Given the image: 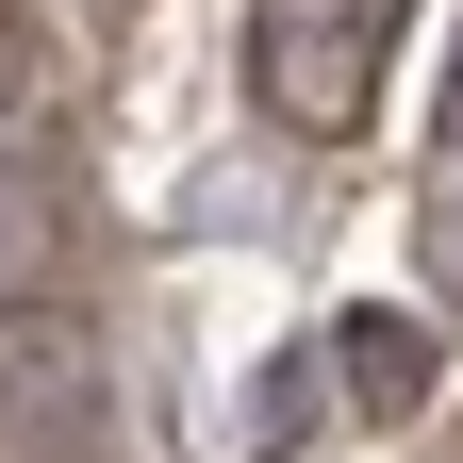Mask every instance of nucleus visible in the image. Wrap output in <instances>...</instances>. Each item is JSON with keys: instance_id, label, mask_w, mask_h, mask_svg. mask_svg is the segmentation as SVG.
<instances>
[{"instance_id": "obj_1", "label": "nucleus", "mask_w": 463, "mask_h": 463, "mask_svg": "<svg viewBox=\"0 0 463 463\" xmlns=\"http://www.w3.org/2000/svg\"><path fill=\"white\" fill-rule=\"evenodd\" d=\"M381 33H397V0H249V83H265V116H281V133H364Z\"/></svg>"}, {"instance_id": "obj_5", "label": "nucleus", "mask_w": 463, "mask_h": 463, "mask_svg": "<svg viewBox=\"0 0 463 463\" xmlns=\"http://www.w3.org/2000/svg\"><path fill=\"white\" fill-rule=\"evenodd\" d=\"M0 116H33V17L0 0Z\"/></svg>"}, {"instance_id": "obj_2", "label": "nucleus", "mask_w": 463, "mask_h": 463, "mask_svg": "<svg viewBox=\"0 0 463 463\" xmlns=\"http://www.w3.org/2000/svg\"><path fill=\"white\" fill-rule=\"evenodd\" d=\"M0 463H99V331L67 298H0Z\"/></svg>"}, {"instance_id": "obj_7", "label": "nucleus", "mask_w": 463, "mask_h": 463, "mask_svg": "<svg viewBox=\"0 0 463 463\" xmlns=\"http://www.w3.org/2000/svg\"><path fill=\"white\" fill-rule=\"evenodd\" d=\"M447 99H463V67H447Z\"/></svg>"}, {"instance_id": "obj_3", "label": "nucleus", "mask_w": 463, "mask_h": 463, "mask_svg": "<svg viewBox=\"0 0 463 463\" xmlns=\"http://www.w3.org/2000/svg\"><path fill=\"white\" fill-rule=\"evenodd\" d=\"M50 265H67V183H50V149L0 116V298H50Z\"/></svg>"}, {"instance_id": "obj_4", "label": "nucleus", "mask_w": 463, "mask_h": 463, "mask_svg": "<svg viewBox=\"0 0 463 463\" xmlns=\"http://www.w3.org/2000/svg\"><path fill=\"white\" fill-rule=\"evenodd\" d=\"M331 381H347V414H430V331L414 315H347L331 331Z\"/></svg>"}, {"instance_id": "obj_6", "label": "nucleus", "mask_w": 463, "mask_h": 463, "mask_svg": "<svg viewBox=\"0 0 463 463\" xmlns=\"http://www.w3.org/2000/svg\"><path fill=\"white\" fill-rule=\"evenodd\" d=\"M430 281H447V298H463V183L430 199Z\"/></svg>"}]
</instances>
